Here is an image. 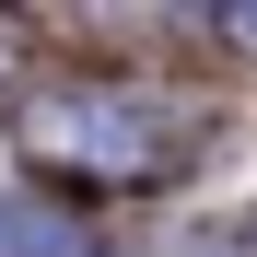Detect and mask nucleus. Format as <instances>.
<instances>
[{"label": "nucleus", "mask_w": 257, "mask_h": 257, "mask_svg": "<svg viewBox=\"0 0 257 257\" xmlns=\"http://www.w3.org/2000/svg\"><path fill=\"white\" fill-rule=\"evenodd\" d=\"M24 152L47 176H82V187H164L176 176V128L141 94H47V105H24Z\"/></svg>", "instance_id": "1"}, {"label": "nucleus", "mask_w": 257, "mask_h": 257, "mask_svg": "<svg viewBox=\"0 0 257 257\" xmlns=\"http://www.w3.org/2000/svg\"><path fill=\"white\" fill-rule=\"evenodd\" d=\"M0 257H94V245H82V222L47 210V199H0Z\"/></svg>", "instance_id": "2"}, {"label": "nucleus", "mask_w": 257, "mask_h": 257, "mask_svg": "<svg viewBox=\"0 0 257 257\" xmlns=\"http://www.w3.org/2000/svg\"><path fill=\"white\" fill-rule=\"evenodd\" d=\"M222 35H234V47H257V0H245V12H222Z\"/></svg>", "instance_id": "3"}]
</instances>
